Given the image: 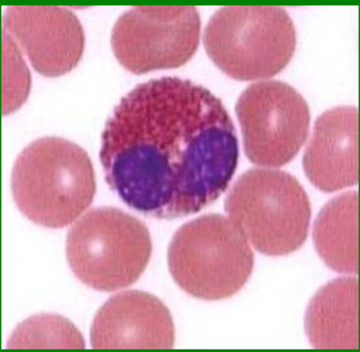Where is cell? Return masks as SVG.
<instances>
[{"mask_svg":"<svg viewBox=\"0 0 360 352\" xmlns=\"http://www.w3.org/2000/svg\"><path fill=\"white\" fill-rule=\"evenodd\" d=\"M214 64L237 80L268 79L291 61L297 33L285 10L272 6H230L218 10L204 30Z\"/></svg>","mask_w":360,"mask_h":352,"instance_id":"3957f363","label":"cell"},{"mask_svg":"<svg viewBox=\"0 0 360 352\" xmlns=\"http://www.w3.org/2000/svg\"><path fill=\"white\" fill-rule=\"evenodd\" d=\"M3 27L44 77L65 75L83 56L84 32L78 17L68 8L13 6L4 13Z\"/></svg>","mask_w":360,"mask_h":352,"instance_id":"9c48e42d","label":"cell"},{"mask_svg":"<svg viewBox=\"0 0 360 352\" xmlns=\"http://www.w3.org/2000/svg\"><path fill=\"white\" fill-rule=\"evenodd\" d=\"M224 208L262 255H290L300 249L309 234V196L295 177L283 170H248L230 189Z\"/></svg>","mask_w":360,"mask_h":352,"instance_id":"5b68a950","label":"cell"},{"mask_svg":"<svg viewBox=\"0 0 360 352\" xmlns=\"http://www.w3.org/2000/svg\"><path fill=\"white\" fill-rule=\"evenodd\" d=\"M248 159L265 168L291 162L304 144L310 109L290 84L262 80L250 84L236 106Z\"/></svg>","mask_w":360,"mask_h":352,"instance_id":"52a82bcc","label":"cell"},{"mask_svg":"<svg viewBox=\"0 0 360 352\" xmlns=\"http://www.w3.org/2000/svg\"><path fill=\"white\" fill-rule=\"evenodd\" d=\"M200 29V15L191 6L134 7L116 22L112 49L132 74L177 68L196 54Z\"/></svg>","mask_w":360,"mask_h":352,"instance_id":"ba28073f","label":"cell"},{"mask_svg":"<svg viewBox=\"0 0 360 352\" xmlns=\"http://www.w3.org/2000/svg\"><path fill=\"white\" fill-rule=\"evenodd\" d=\"M11 191L27 219L49 229L65 227L93 203L96 175L91 159L67 139L41 137L17 158Z\"/></svg>","mask_w":360,"mask_h":352,"instance_id":"7a4b0ae2","label":"cell"},{"mask_svg":"<svg viewBox=\"0 0 360 352\" xmlns=\"http://www.w3.org/2000/svg\"><path fill=\"white\" fill-rule=\"evenodd\" d=\"M358 192L328 201L313 227V239L322 261L340 274H358Z\"/></svg>","mask_w":360,"mask_h":352,"instance_id":"4fadbf2b","label":"cell"},{"mask_svg":"<svg viewBox=\"0 0 360 352\" xmlns=\"http://www.w3.org/2000/svg\"><path fill=\"white\" fill-rule=\"evenodd\" d=\"M7 348L42 350V348H84V339L79 329L67 318L58 314L33 315L11 333Z\"/></svg>","mask_w":360,"mask_h":352,"instance_id":"5bb4252c","label":"cell"},{"mask_svg":"<svg viewBox=\"0 0 360 352\" xmlns=\"http://www.w3.org/2000/svg\"><path fill=\"white\" fill-rule=\"evenodd\" d=\"M96 350H169L176 331L166 305L153 294L129 290L109 298L91 325Z\"/></svg>","mask_w":360,"mask_h":352,"instance_id":"30bf717a","label":"cell"},{"mask_svg":"<svg viewBox=\"0 0 360 352\" xmlns=\"http://www.w3.org/2000/svg\"><path fill=\"white\" fill-rule=\"evenodd\" d=\"M238 137L208 89L165 77L136 86L106 121L101 163L112 191L144 215H192L227 188Z\"/></svg>","mask_w":360,"mask_h":352,"instance_id":"6da1fadb","label":"cell"},{"mask_svg":"<svg viewBox=\"0 0 360 352\" xmlns=\"http://www.w3.org/2000/svg\"><path fill=\"white\" fill-rule=\"evenodd\" d=\"M153 242L148 229L119 208L98 207L70 229L65 255L72 272L98 291L134 284L148 265Z\"/></svg>","mask_w":360,"mask_h":352,"instance_id":"8992f818","label":"cell"},{"mask_svg":"<svg viewBox=\"0 0 360 352\" xmlns=\"http://www.w3.org/2000/svg\"><path fill=\"white\" fill-rule=\"evenodd\" d=\"M30 92V73L17 44L3 33V115L20 109Z\"/></svg>","mask_w":360,"mask_h":352,"instance_id":"9a60e30c","label":"cell"},{"mask_svg":"<svg viewBox=\"0 0 360 352\" xmlns=\"http://www.w3.org/2000/svg\"><path fill=\"white\" fill-rule=\"evenodd\" d=\"M358 279L338 277L321 287L311 298L304 331L319 350H358Z\"/></svg>","mask_w":360,"mask_h":352,"instance_id":"7c38bea8","label":"cell"},{"mask_svg":"<svg viewBox=\"0 0 360 352\" xmlns=\"http://www.w3.org/2000/svg\"><path fill=\"white\" fill-rule=\"evenodd\" d=\"M169 271L185 293L219 301L233 296L249 280L255 256L249 241L230 218L202 215L182 225L167 252Z\"/></svg>","mask_w":360,"mask_h":352,"instance_id":"277c9868","label":"cell"},{"mask_svg":"<svg viewBox=\"0 0 360 352\" xmlns=\"http://www.w3.org/2000/svg\"><path fill=\"white\" fill-rule=\"evenodd\" d=\"M358 108L338 106L317 118L304 157L309 181L330 194L359 181Z\"/></svg>","mask_w":360,"mask_h":352,"instance_id":"8fae6325","label":"cell"}]
</instances>
